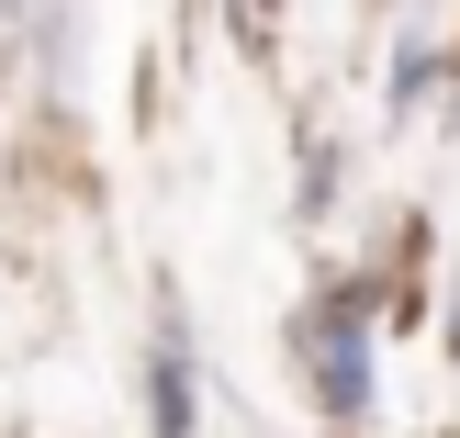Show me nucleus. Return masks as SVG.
Segmentation results:
<instances>
[{"label": "nucleus", "mask_w": 460, "mask_h": 438, "mask_svg": "<svg viewBox=\"0 0 460 438\" xmlns=\"http://www.w3.org/2000/svg\"><path fill=\"white\" fill-rule=\"evenodd\" d=\"M146 427H157V438H202V382H191V326H180V304L157 315V360H146Z\"/></svg>", "instance_id": "obj_2"}, {"label": "nucleus", "mask_w": 460, "mask_h": 438, "mask_svg": "<svg viewBox=\"0 0 460 438\" xmlns=\"http://www.w3.org/2000/svg\"><path fill=\"white\" fill-rule=\"evenodd\" d=\"M292 360H304L314 405H326L337 427H359V416H371V304H359L349 282H337V292H314V304L292 315Z\"/></svg>", "instance_id": "obj_1"}]
</instances>
